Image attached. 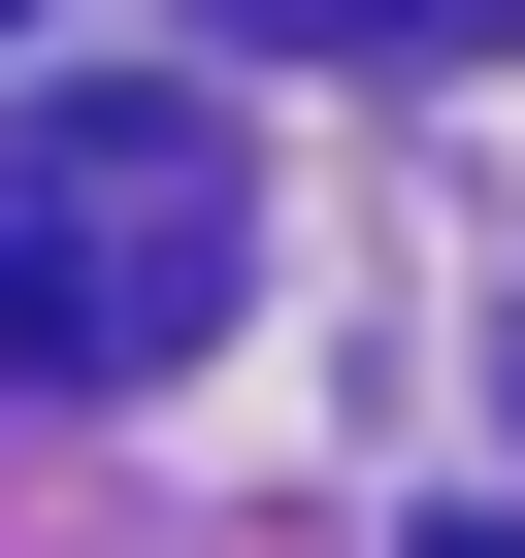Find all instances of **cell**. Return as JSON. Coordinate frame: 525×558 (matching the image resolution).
Listing matches in <instances>:
<instances>
[{
	"label": "cell",
	"instance_id": "cell-1",
	"mask_svg": "<svg viewBox=\"0 0 525 558\" xmlns=\"http://www.w3.org/2000/svg\"><path fill=\"white\" fill-rule=\"evenodd\" d=\"M262 263V165L197 66H99V99H0V395H164Z\"/></svg>",
	"mask_w": 525,
	"mask_h": 558
},
{
	"label": "cell",
	"instance_id": "cell-2",
	"mask_svg": "<svg viewBox=\"0 0 525 558\" xmlns=\"http://www.w3.org/2000/svg\"><path fill=\"white\" fill-rule=\"evenodd\" d=\"M296 34H362V66H427V34H525V0H296Z\"/></svg>",
	"mask_w": 525,
	"mask_h": 558
},
{
	"label": "cell",
	"instance_id": "cell-3",
	"mask_svg": "<svg viewBox=\"0 0 525 558\" xmlns=\"http://www.w3.org/2000/svg\"><path fill=\"white\" fill-rule=\"evenodd\" d=\"M0 34H34V0H0Z\"/></svg>",
	"mask_w": 525,
	"mask_h": 558
}]
</instances>
